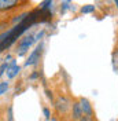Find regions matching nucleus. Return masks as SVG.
<instances>
[{"mask_svg":"<svg viewBox=\"0 0 118 121\" xmlns=\"http://www.w3.org/2000/svg\"><path fill=\"white\" fill-rule=\"evenodd\" d=\"M34 41H36V37H34L33 35L23 36V37L18 41V45H17V51H18V54H19V55H23V54L29 50V47L33 44Z\"/></svg>","mask_w":118,"mask_h":121,"instance_id":"nucleus-1","label":"nucleus"},{"mask_svg":"<svg viewBox=\"0 0 118 121\" xmlns=\"http://www.w3.org/2000/svg\"><path fill=\"white\" fill-rule=\"evenodd\" d=\"M55 107H56V112L59 114H66L69 112V109L72 107L70 105V102H69V99L65 98V96H59L58 100L55 102Z\"/></svg>","mask_w":118,"mask_h":121,"instance_id":"nucleus-2","label":"nucleus"},{"mask_svg":"<svg viewBox=\"0 0 118 121\" xmlns=\"http://www.w3.org/2000/svg\"><path fill=\"white\" fill-rule=\"evenodd\" d=\"M23 0H0V13L10 11L14 8L19 7Z\"/></svg>","mask_w":118,"mask_h":121,"instance_id":"nucleus-3","label":"nucleus"},{"mask_svg":"<svg viewBox=\"0 0 118 121\" xmlns=\"http://www.w3.org/2000/svg\"><path fill=\"white\" fill-rule=\"evenodd\" d=\"M41 52H43V43H40V44L36 47V50H33V52L29 55V58L28 60L25 62V65L26 66H30V65H34L37 60H40V56H41Z\"/></svg>","mask_w":118,"mask_h":121,"instance_id":"nucleus-4","label":"nucleus"},{"mask_svg":"<svg viewBox=\"0 0 118 121\" xmlns=\"http://www.w3.org/2000/svg\"><path fill=\"white\" fill-rule=\"evenodd\" d=\"M80 105H81V109H82V113L85 114V116H93L95 117V112H93V107L91 105V102H89L87 98H80Z\"/></svg>","mask_w":118,"mask_h":121,"instance_id":"nucleus-5","label":"nucleus"},{"mask_svg":"<svg viewBox=\"0 0 118 121\" xmlns=\"http://www.w3.org/2000/svg\"><path fill=\"white\" fill-rule=\"evenodd\" d=\"M84 113H82L81 105H80V100H76L73 105H72V120L73 121H80Z\"/></svg>","mask_w":118,"mask_h":121,"instance_id":"nucleus-6","label":"nucleus"},{"mask_svg":"<svg viewBox=\"0 0 118 121\" xmlns=\"http://www.w3.org/2000/svg\"><path fill=\"white\" fill-rule=\"evenodd\" d=\"M19 70H21V68H19L18 65H15V62L13 60V62L8 65V69H7V72H6V73H7V78H10V80L14 78L15 76L19 73Z\"/></svg>","mask_w":118,"mask_h":121,"instance_id":"nucleus-7","label":"nucleus"},{"mask_svg":"<svg viewBox=\"0 0 118 121\" xmlns=\"http://www.w3.org/2000/svg\"><path fill=\"white\" fill-rule=\"evenodd\" d=\"M113 68H114V72L118 73V50L113 52Z\"/></svg>","mask_w":118,"mask_h":121,"instance_id":"nucleus-8","label":"nucleus"},{"mask_svg":"<svg viewBox=\"0 0 118 121\" xmlns=\"http://www.w3.org/2000/svg\"><path fill=\"white\" fill-rule=\"evenodd\" d=\"M8 87H10L8 81H1V83H0V96H1L3 94H6V92H7Z\"/></svg>","mask_w":118,"mask_h":121,"instance_id":"nucleus-9","label":"nucleus"},{"mask_svg":"<svg viewBox=\"0 0 118 121\" xmlns=\"http://www.w3.org/2000/svg\"><path fill=\"white\" fill-rule=\"evenodd\" d=\"M95 11V6H91V4H88V6H84V7L81 8V13L82 14H89V13H93Z\"/></svg>","mask_w":118,"mask_h":121,"instance_id":"nucleus-10","label":"nucleus"},{"mask_svg":"<svg viewBox=\"0 0 118 121\" xmlns=\"http://www.w3.org/2000/svg\"><path fill=\"white\" fill-rule=\"evenodd\" d=\"M52 0H44L43 3H41V7H40V10H41V13L43 11H45V10H48L50 8V6H51Z\"/></svg>","mask_w":118,"mask_h":121,"instance_id":"nucleus-11","label":"nucleus"},{"mask_svg":"<svg viewBox=\"0 0 118 121\" xmlns=\"http://www.w3.org/2000/svg\"><path fill=\"white\" fill-rule=\"evenodd\" d=\"M7 121H14V116H13V107L10 106L7 110Z\"/></svg>","mask_w":118,"mask_h":121,"instance_id":"nucleus-12","label":"nucleus"},{"mask_svg":"<svg viewBox=\"0 0 118 121\" xmlns=\"http://www.w3.org/2000/svg\"><path fill=\"white\" fill-rule=\"evenodd\" d=\"M80 121H96V118L93 117V116H82L81 118H80Z\"/></svg>","mask_w":118,"mask_h":121,"instance_id":"nucleus-13","label":"nucleus"},{"mask_svg":"<svg viewBox=\"0 0 118 121\" xmlns=\"http://www.w3.org/2000/svg\"><path fill=\"white\" fill-rule=\"evenodd\" d=\"M7 69H8V63H7V62H4L3 65H0V77L3 76V73H4Z\"/></svg>","mask_w":118,"mask_h":121,"instance_id":"nucleus-14","label":"nucleus"},{"mask_svg":"<svg viewBox=\"0 0 118 121\" xmlns=\"http://www.w3.org/2000/svg\"><path fill=\"white\" fill-rule=\"evenodd\" d=\"M69 3H70V0H65V1L62 3V8H60V10H62V13H65L67 8H69Z\"/></svg>","mask_w":118,"mask_h":121,"instance_id":"nucleus-15","label":"nucleus"},{"mask_svg":"<svg viewBox=\"0 0 118 121\" xmlns=\"http://www.w3.org/2000/svg\"><path fill=\"white\" fill-rule=\"evenodd\" d=\"M43 112H44L45 118H47V120H51V113H50V110H48L47 107H44V109H43Z\"/></svg>","mask_w":118,"mask_h":121,"instance_id":"nucleus-16","label":"nucleus"},{"mask_svg":"<svg viewBox=\"0 0 118 121\" xmlns=\"http://www.w3.org/2000/svg\"><path fill=\"white\" fill-rule=\"evenodd\" d=\"M43 36H44V30H41V32H38V33H37V35L34 36V37H36V40H40V39L43 37Z\"/></svg>","mask_w":118,"mask_h":121,"instance_id":"nucleus-17","label":"nucleus"},{"mask_svg":"<svg viewBox=\"0 0 118 121\" xmlns=\"http://www.w3.org/2000/svg\"><path fill=\"white\" fill-rule=\"evenodd\" d=\"M50 121H59V120L56 118V117H51V120H50Z\"/></svg>","mask_w":118,"mask_h":121,"instance_id":"nucleus-18","label":"nucleus"},{"mask_svg":"<svg viewBox=\"0 0 118 121\" xmlns=\"http://www.w3.org/2000/svg\"><path fill=\"white\" fill-rule=\"evenodd\" d=\"M37 77V73H33V74H32V77H30V78H36Z\"/></svg>","mask_w":118,"mask_h":121,"instance_id":"nucleus-19","label":"nucleus"},{"mask_svg":"<svg viewBox=\"0 0 118 121\" xmlns=\"http://www.w3.org/2000/svg\"><path fill=\"white\" fill-rule=\"evenodd\" d=\"M114 1H115V4H117V7H118V0H114Z\"/></svg>","mask_w":118,"mask_h":121,"instance_id":"nucleus-20","label":"nucleus"}]
</instances>
